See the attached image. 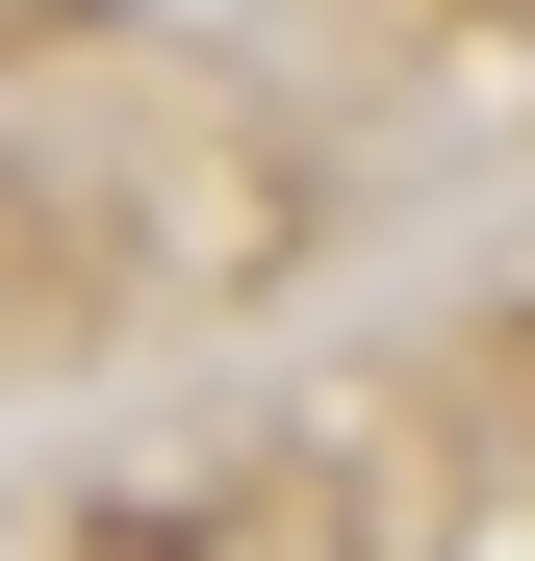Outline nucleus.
Listing matches in <instances>:
<instances>
[]
</instances>
